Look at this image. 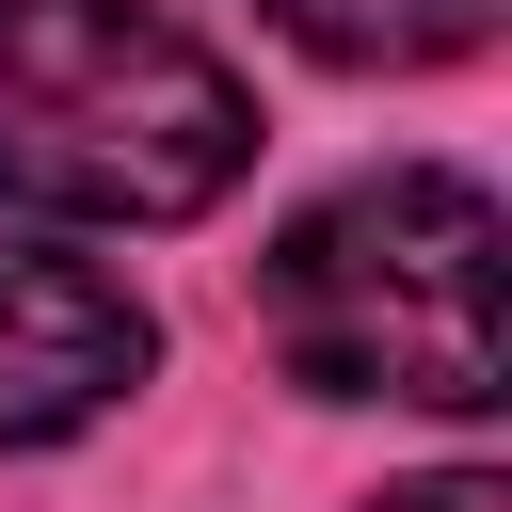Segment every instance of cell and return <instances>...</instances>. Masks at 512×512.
Instances as JSON below:
<instances>
[{"instance_id": "5b68a950", "label": "cell", "mask_w": 512, "mask_h": 512, "mask_svg": "<svg viewBox=\"0 0 512 512\" xmlns=\"http://www.w3.org/2000/svg\"><path fill=\"white\" fill-rule=\"evenodd\" d=\"M384 512H512V496H496V480H480V464H448V480H400V496H384Z\"/></svg>"}, {"instance_id": "6da1fadb", "label": "cell", "mask_w": 512, "mask_h": 512, "mask_svg": "<svg viewBox=\"0 0 512 512\" xmlns=\"http://www.w3.org/2000/svg\"><path fill=\"white\" fill-rule=\"evenodd\" d=\"M256 336L320 400L496 416V192L448 176V160L320 192L256 272Z\"/></svg>"}, {"instance_id": "277c9868", "label": "cell", "mask_w": 512, "mask_h": 512, "mask_svg": "<svg viewBox=\"0 0 512 512\" xmlns=\"http://www.w3.org/2000/svg\"><path fill=\"white\" fill-rule=\"evenodd\" d=\"M272 32H304L320 64H464L496 0H272Z\"/></svg>"}, {"instance_id": "7a4b0ae2", "label": "cell", "mask_w": 512, "mask_h": 512, "mask_svg": "<svg viewBox=\"0 0 512 512\" xmlns=\"http://www.w3.org/2000/svg\"><path fill=\"white\" fill-rule=\"evenodd\" d=\"M256 160L240 80L160 0H0V208L192 224Z\"/></svg>"}, {"instance_id": "3957f363", "label": "cell", "mask_w": 512, "mask_h": 512, "mask_svg": "<svg viewBox=\"0 0 512 512\" xmlns=\"http://www.w3.org/2000/svg\"><path fill=\"white\" fill-rule=\"evenodd\" d=\"M144 304L96 272V256H64V240H32V224H0V432L16 448H48V432H80V416H112L128 384H144Z\"/></svg>"}]
</instances>
